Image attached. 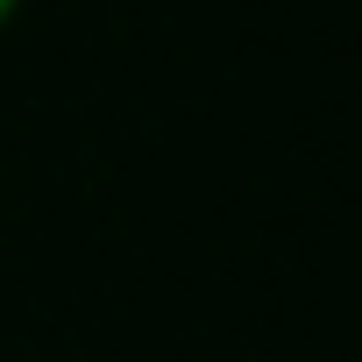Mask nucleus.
I'll return each instance as SVG.
<instances>
[{
	"mask_svg": "<svg viewBox=\"0 0 362 362\" xmlns=\"http://www.w3.org/2000/svg\"><path fill=\"white\" fill-rule=\"evenodd\" d=\"M15 15H22V0H0V36L15 29Z\"/></svg>",
	"mask_w": 362,
	"mask_h": 362,
	"instance_id": "f257e3e1",
	"label": "nucleus"
}]
</instances>
